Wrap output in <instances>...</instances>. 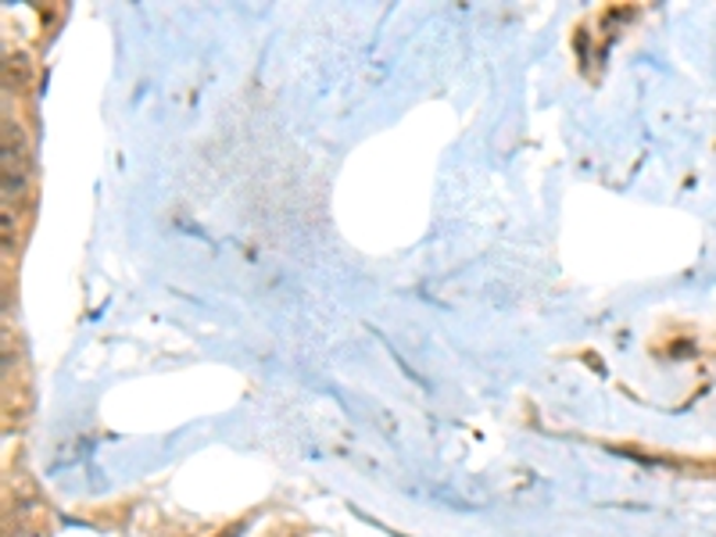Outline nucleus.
Segmentation results:
<instances>
[{
  "mask_svg": "<svg viewBox=\"0 0 716 537\" xmlns=\"http://www.w3.org/2000/svg\"><path fill=\"white\" fill-rule=\"evenodd\" d=\"M25 187H30V147L15 119H4V216L19 208Z\"/></svg>",
  "mask_w": 716,
  "mask_h": 537,
  "instance_id": "obj_1",
  "label": "nucleus"
},
{
  "mask_svg": "<svg viewBox=\"0 0 716 537\" xmlns=\"http://www.w3.org/2000/svg\"><path fill=\"white\" fill-rule=\"evenodd\" d=\"M33 76H36V68H33V62H30V54L15 51V54H8V58H4V87H8L11 94L30 90V87H33Z\"/></svg>",
  "mask_w": 716,
  "mask_h": 537,
  "instance_id": "obj_2",
  "label": "nucleus"
},
{
  "mask_svg": "<svg viewBox=\"0 0 716 537\" xmlns=\"http://www.w3.org/2000/svg\"><path fill=\"white\" fill-rule=\"evenodd\" d=\"M244 530H247V519H236L233 527H227V530H222L219 537H241Z\"/></svg>",
  "mask_w": 716,
  "mask_h": 537,
  "instance_id": "obj_3",
  "label": "nucleus"
}]
</instances>
